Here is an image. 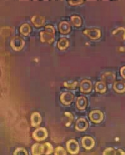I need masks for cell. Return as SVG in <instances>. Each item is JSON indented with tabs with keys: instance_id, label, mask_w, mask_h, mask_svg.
<instances>
[{
	"instance_id": "11",
	"label": "cell",
	"mask_w": 125,
	"mask_h": 155,
	"mask_svg": "<svg viewBox=\"0 0 125 155\" xmlns=\"http://www.w3.org/2000/svg\"><path fill=\"white\" fill-rule=\"evenodd\" d=\"M75 127H76V130H77L78 131H85L88 127V123L86 119L80 118L76 121Z\"/></svg>"
},
{
	"instance_id": "18",
	"label": "cell",
	"mask_w": 125,
	"mask_h": 155,
	"mask_svg": "<svg viewBox=\"0 0 125 155\" xmlns=\"http://www.w3.org/2000/svg\"><path fill=\"white\" fill-rule=\"evenodd\" d=\"M113 89L119 94L125 92V82L123 81H116L113 85Z\"/></svg>"
},
{
	"instance_id": "14",
	"label": "cell",
	"mask_w": 125,
	"mask_h": 155,
	"mask_svg": "<svg viewBox=\"0 0 125 155\" xmlns=\"http://www.w3.org/2000/svg\"><path fill=\"white\" fill-rule=\"evenodd\" d=\"M31 23L36 27H41L44 25L45 22V18L42 16L35 15L31 18Z\"/></svg>"
},
{
	"instance_id": "24",
	"label": "cell",
	"mask_w": 125,
	"mask_h": 155,
	"mask_svg": "<svg viewBox=\"0 0 125 155\" xmlns=\"http://www.w3.org/2000/svg\"><path fill=\"white\" fill-rule=\"evenodd\" d=\"M44 146H45V154H51L54 152V147L52 146V145L48 143V142H46L44 143Z\"/></svg>"
},
{
	"instance_id": "9",
	"label": "cell",
	"mask_w": 125,
	"mask_h": 155,
	"mask_svg": "<svg viewBox=\"0 0 125 155\" xmlns=\"http://www.w3.org/2000/svg\"><path fill=\"white\" fill-rule=\"evenodd\" d=\"M116 79L115 74L112 72H107L104 73L101 77V81L104 82L106 84L110 85L113 84Z\"/></svg>"
},
{
	"instance_id": "16",
	"label": "cell",
	"mask_w": 125,
	"mask_h": 155,
	"mask_svg": "<svg viewBox=\"0 0 125 155\" xmlns=\"http://www.w3.org/2000/svg\"><path fill=\"white\" fill-rule=\"evenodd\" d=\"M103 155H125V152L121 149L107 148L103 153Z\"/></svg>"
},
{
	"instance_id": "19",
	"label": "cell",
	"mask_w": 125,
	"mask_h": 155,
	"mask_svg": "<svg viewBox=\"0 0 125 155\" xmlns=\"http://www.w3.org/2000/svg\"><path fill=\"white\" fill-rule=\"evenodd\" d=\"M59 31L62 34H67L71 31V25L67 21H62L59 25Z\"/></svg>"
},
{
	"instance_id": "27",
	"label": "cell",
	"mask_w": 125,
	"mask_h": 155,
	"mask_svg": "<svg viewBox=\"0 0 125 155\" xmlns=\"http://www.w3.org/2000/svg\"><path fill=\"white\" fill-rule=\"evenodd\" d=\"M14 155H28V153L27 151L23 148H18L16 149L13 153Z\"/></svg>"
},
{
	"instance_id": "7",
	"label": "cell",
	"mask_w": 125,
	"mask_h": 155,
	"mask_svg": "<svg viewBox=\"0 0 125 155\" xmlns=\"http://www.w3.org/2000/svg\"><path fill=\"white\" fill-rule=\"evenodd\" d=\"M74 95L71 92H64L61 95V101L63 104L69 106L74 100Z\"/></svg>"
},
{
	"instance_id": "17",
	"label": "cell",
	"mask_w": 125,
	"mask_h": 155,
	"mask_svg": "<svg viewBox=\"0 0 125 155\" xmlns=\"http://www.w3.org/2000/svg\"><path fill=\"white\" fill-rule=\"evenodd\" d=\"M87 105V100L84 96H80L77 99L76 106L79 110H84Z\"/></svg>"
},
{
	"instance_id": "4",
	"label": "cell",
	"mask_w": 125,
	"mask_h": 155,
	"mask_svg": "<svg viewBox=\"0 0 125 155\" xmlns=\"http://www.w3.org/2000/svg\"><path fill=\"white\" fill-rule=\"evenodd\" d=\"M67 150L71 154H77L80 150L79 144L76 140H70L66 144Z\"/></svg>"
},
{
	"instance_id": "25",
	"label": "cell",
	"mask_w": 125,
	"mask_h": 155,
	"mask_svg": "<svg viewBox=\"0 0 125 155\" xmlns=\"http://www.w3.org/2000/svg\"><path fill=\"white\" fill-rule=\"evenodd\" d=\"M78 85V82L77 81H67L64 83V86L66 88L69 89H75Z\"/></svg>"
},
{
	"instance_id": "23",
	"label": "cell",
	"mask_w": 125,
	"mask_h": 155,
	"mask_svg": "<svg viewBox=\"0 0 125 155\" xmlns=\"http://www.w3.org/2000/svg\"><path fill=\"white\" fill-rule=\"evenodd\" d=\"M71 23H72V25H74V27H81V26L82 20H81V17H79V16H71Z\"/></svg>"
},
{
	"instance_id": "21",
	"label": "cell",
	"mask_w": 125,
	"mask_h": 155,
	"mask_svg": "<svg viewBox=\"0 0 125 155\" xmlns=\"http://www.w3.org/2000/svg\"><path fill=\"white\" fill-rule=\"evenodd\" d=\"M20 31L23 35L28 36L29 34L31 32L30 26L27 23H25V24L22 25L20 28Z\"/></svg>"
},
{
	"instance_id": "2",
	"label": "cell",
	"mask_w": 125,
	"mask_h": 155,
	"mask_svg": "<svg viewBox=\"0 0 125 155\" xmlns=\"http://www.w3.org/2000/svg\"><path fill=\"white\" fill-rule=\"evenodd\" d=\"M48 136V131L46 128L40 127L32 133L33 139L36 141H43L46 140Z\"/></svg>"
},
{
	"instance_id": "29",
	"label": "cell",
	"mask_w": 125,
	"mask_h": 155,
	"mask_svg": "<svg viewBox=\"0 0 125 155\" xmlns=\"http://www.w3.org/2000/svg\"><path fill=\"white\" fill-rule=\"evenodd\" d=\"M84 0H69V3L71 6H77L81 5Z\"/></svg>"
},
{
	"instance_id": "10",
	"label": "cell",
	"mask_w": 125,
	"mask_h": 155,
	"mask_svg": "<svg viewBox=\"0 0 125 155\" xmlns=\"http://www.w3.org/2000/svg\"><path fill=\"white\" fill-rule=\"evenodd\" d=\"M80 91L82 93L87 94L89 93L91 90H92V83H91L90 81L84 79L80 83Z\"/></svg>"
},
{
	"instance_id": "30",
	"label": "cell",
	"mask_w": 125,
	"mask_h": 155,
	"mask_svg": "<svg viewBox=\"0 0 125 155\" xmlns=\"http://www.w3.org/2000/svg\"><path fill=\"white\" fill-rule=\"evenodd\" d=\"M120 74L121 77L124 79H125V66L121 67V70H120Z\"/></svg>"
},
{
	"instance_id": "20",
	"label": "cell",
	"mask_w": 125,
	"mask_h": 155,
	"mask_svg": "<svg viewBox=\"0 0 125 155\" xmlns=\"http://www.w3.org/2000/svg\"><path fill=\"white\" fill-rule=\"evenodd\" d=\"M69 45H70V43L69 40L64 38H61L60 40L57 43L58 48L61 50H65L67 48L69 47Z\"/></svg>"
},
{
	"instance_id": "12",
	"label": "cell",
	"mask_w": 125,
	"mask_h": 155,
	"mask_svg": "<svg viewBox=\"0 0 125 155\" xmlns=\"http://www.w3.org/2000/svg\"><path fill=\"white\" fill-rule=\"evenodd\" d=\"M45 153V146L40 143H35L31 147V154L33 155H41Z\"/></svg>"
},
{
	"instance_id": "1",
	"label": "cell",
	"mask_w": 125,
	"mask_h": 155,
	"mask_svg": "<svg viewBox=\"0 0 125 155\" xmlns=\"http://www.w3.org/2000/svg\"><path fill=\"white\" fill-rule=\"evenodd\" d=\"M55 31L51 25H47L45 30L40 32V41L43 43H47L51 44L55 40Z\"/></svg>"
},
{
	"instance_id": "15",
	"label": "cell",
	"mask_w": 125,
	"mask_h": 155,
	"mask_svg": "<svg viewBox=\"0 0 125 155\" xmlns=\"http://www.w3.org/2000/svg\"><path fill=\"white\" fill-rule=\"evenodd\" d=\"M113 36L120 41H125V28L120 27L114 30L112 33Z\"/></svg>"
},
{
	"instance_id": "28",
	"label": "cell",
	"mask_w": 125,
	"mask_h": 155,
	"mask_svg": "<svg viewBox=\"0 0 125 155\" xmlns=\"http://www.w3.org/2000/svg\"><path fill=\"white\" fill-rule=\"evenodd\" d=\"M65 116L66 117H67L68 119H68V122L66 123L65 126H66L67 127H69V126H71V123L73 122L74 117L73 115L72 114V113H69V112H65Z\"/></svg>"
},
{
	"instance_id": "13",
	"label": "cell",
	"mask_w": 125,
	"mask_h": 155,
	"mask_svg": "<svg viewBox=\"0 0 125 155\" xmlns=\"http://www.w3.org/2000/svg\"><path fill=\"white\" fill-rule=\"evenodd\" d=\"M41 122V116L38 112H34L31 115V126L32 127L38 126Z\"/></svg>"
},
{
	"instance_id": "26",
	"label": "cell",
	"mask_w": 125,
	"mask_h": 155,
	"mask_svg": "<svg viewBox=\"0 0 125 155\" xmlns=\"http://www.w3.org/2000/svg\"><path fill=\"white\" fill-rule=\"evenodd\" d=\"M55 155H66L67 152L62 146H57L54 150Z\"/></svg>"
},
{
	"instance_id": "3",
	"label": "cell",
	"mask_w": 125,
	"mask_h": 155,
	"mask_svg": "<svg viewBox=\"0 0 125 155\" xmlns=\"http://www.w3.org/2000/svg\"><path fill=\"white\" fill-rule=\"evenodd\" d=\"M25 45V42L20 37L15 36L13 37L10 41V46L12 49L16 51H19L24 47Z\"/></svg>"
},
{
	"instance_id": "6",
	"label": "cell",
	"mask_w": 125,
	"mask_h": 155,
	"mask_svg": "<svg viewBox=\"0 0 125 155\" xmlns=\"http://www.w3.org/2000/svg\"><path fill=\"white\" fill-rule=\"evenodd\" d=\"M83 33L92 40H97L101 36V30L96 28L85 30L83 31Z\"/></svg>"
},
{
	"instance_id": "8",
	"label": "cell",
	"mask_w": 125,
	"mask_h": 155,
	"mask_svg": "<svg viewBox=\"0 0 125 155\" xmlns=\"http://www.w3.org/2000/svg\"><path fill=\"white\" fill-rule=\"evenodd\" d=\"M81 143L83 146L87 150L93 149L95 146V141L92 137L84 136L83 137L81 140Z\"/></svg>"
},
{
	"instance_id": "22",
	"label": "cell",
	"mask_w": 125,
	"mask_h": 155,
	"mask_svg": "<svg viewBox=\"0 0 125 155\" xmlns=\"http://www.w3.org/2000/svg\"><path fill=\"white\" fill-rule=\"evenodd\" d=\"M96 91L99 93H104L106 91V84L103 82V81H99L97 82L96 84V87H95Z\"/></svg>"
},
{
	"instance_id": "5",
	"label": "cell",
	"mask_w": 125,
	"mask_h": 155,
	"mask_svg": "<svg viewBox=\"0 0 125 155\" xmlns=\"http://www.w3.org/2000/svg\"><path fill=\"white\" fill-rule=\"evenodd\" d=\"M89 118L91 121L95 124L101 123L104 119V114L101 110H92L89 114Z\"/></svg>"
}]
</instances>
